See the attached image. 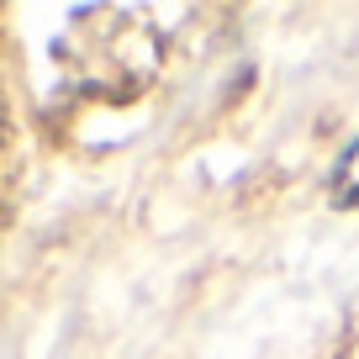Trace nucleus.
Instances as JSON below:
<instances>
[{"label":"nucleus","instance_id":"obj_1","mask_svg":"<svg viewBox=\"0 0 359 359\" xmlns=\"http://www.w3.org/2000/svg\"><path fill=\"white\" fill-rule=\"evenodd\" d=\"M333 196L344 206H359V137L344 148V158H338V169H333Z\"/></svg>","mask_w":359,"mask_h":359}]
</instances>
